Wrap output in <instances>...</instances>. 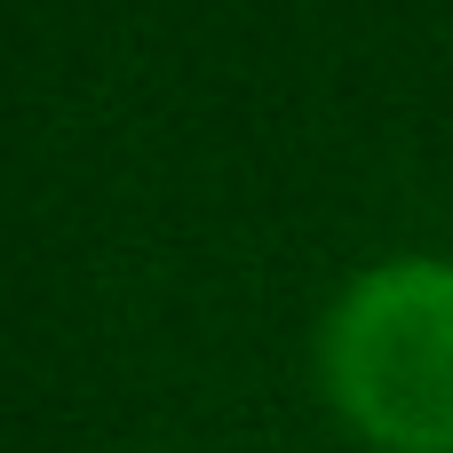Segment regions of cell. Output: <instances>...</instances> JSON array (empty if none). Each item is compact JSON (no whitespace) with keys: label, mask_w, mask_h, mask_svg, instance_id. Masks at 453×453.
I'll return each instance as SVG.
<instances>
[{"label":"cell","mask_w":453,"mask_h":453,"mask_svg":"<svg viewBox=\"0 0 453 453\" xmlns=\"http://www.w3.org/2000/svg\"><path fill=\"white\" fill-rule=\"evenodd\" d=\"M342 414L398 453H453V263H390L326 326Z\"/></svg>","instance_id":"1"}]
</instances>
